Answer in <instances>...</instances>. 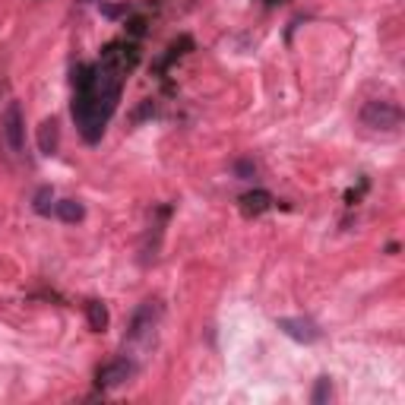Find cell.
<instances>
[{
  "label": "cell",
  "mask_w": 405,
  "mask_h": 405,
  "mask_svg": "<svg viewBox=\"0 0 405 405\" xmlns=\"http://www.w3.org/2000/svg\"><path fill=\"white\" fill-rule=\"evenodd\" d=\"M0 136H4L6 149L13 155H22L25 149V114H22V105L19 101H10L0 114Z\"/></svg>",
  "instance_id": "1"
},
{
  "label": "cell",
  "mask_w": 405,
  "mask_h": 405,
  "mask_svg": "<svg viewBox=\"0 0 405 405\" xmlns=\"http://www.w3.org/2000/svg\"><path fill=\"white\" fill-rule=\"evenodd\" d=\"M361 120H364L367 127H383V130H396L399 120H402V111H399V105H392V101H367L364 108H361Z\"/></svg>",
  "instance_id": "2"
},
{
  "label": "cell",
  "mask_w": 405,
  "mask_h": 405,
  "mask_svg": "<svg viewBox=\"0 0 405 405\" xmlns=\"http://www.w3.org/2000/svg\"><path fill=\"white\" fill-rule=\"evenodd\" d=\"M136 373V364H133L130 358H117V361H111L108 367H101L98 371V386H120V383H127V380Z\"/></svg>",
  "instance_id": "3"
},
{
  "label": "cell",
  "mask_w": 405,
  "mask_h": 405,
  "mask_svg": "<svg viewBox=\"0 0 405 405\" xmlns=\"http://www.w3.org/2000/svg\"><path fill=\"white\" fill-rule=\"evenodd\" d=\"M278 329H282L285 335H291V339H297V342H316L320 339V329H316L310 320H291V316H282V320H278Z\"/></svg>",
  "instance_id": "4"
},
{
  "label": "cell",
  "mask_w": 405,
  "mask_h": 405,
  "mask_svg": "<svg viewBox=\"0 0 405 405\" xmlns=\"http://www.w3.org/2000/svg\"><path fill=\"white\" fill-rule=\"evenodd\" d=\"M38 149H41L44 155H54V152L60 149V124H57L54 117L44 120L41 130H38Z\"/></svg>",
  "instance_id": "5"
},
{
  "label": "cell",
  "mask_w": 405,
  "mask_h": 405,
  "mask_svg": "<svg viewBox=\"0 0 405 405\" xmlns=\"http://www.w3.org/2000/svg\"><path fill=\"white\" fill-rule=\"evenodd\" d=\"M54 215L60 221H67V225H76V221L86 219V206H82L79 200H57L54 202Z\"/></svg>",
  "instance_id": "6"
},
{
  "label": "cell",
  "mask_w": 405,
  "mask_h": 405,
  "mask_svg": "<svg viewBox=\"0 0 405 405\" xmlns=\"http://www.w3.org/2000/svg\"><path fill=\"white\" fill-rule=\"evenodd\" d=\"M86 314H89V326H92L95 333H105V329H108V310H105V304L89 301L86 304Z\"/></svg>",
  "instance_id": "7"
},
{
  "label": "cell",
  "mask_w": 405,
  "mask_h": 405,
  "mask_svg": "<svg viewBox=\"0 0 405 405\" xmlns=\"http://www.w3.org/2000/svg\"><path fill=\"white\" fill-rule=\"evenodd\" d=\"M51 202H54V193H51V187H41L35 193V212H51Z\"/></svg>",
  "instance_id": "8"
},
{
  "label": "cell",
  "mask_w": 405,
  "mask_h": 405,
  "mask_svg": "<svg viewBox=\"0 0 405 405\" xmlns=\"http://www.w3.org/2000/svg\"><path fill=\"white\" fill-rule=\"evenodd\" d=\"M234 174H238L240 181H250V177L257 174V165H253L250 158H238V162H234Z\"/></svg>",
  "instance_id": "9"
},
{
  "label": "cell",
  "mask_w": 405,
  "mask_h": 405,
  "mask_svg": "<svg viewBox=\"0 0 405 405\" xmlns=\"http://www.w3.org/2000/svg\"><path fill=\"white\" fill-rule=\"evenodd\" d=\"M326 399H333V386H329V380L323 377L320 383H316V392H314V402H326Z\"/></svg>",
  "instance_id": "10"
}]
</instances>
